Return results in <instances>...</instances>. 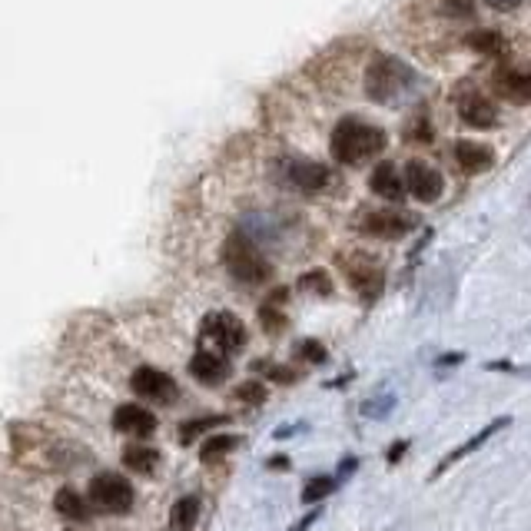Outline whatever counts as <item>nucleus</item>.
<instances>
[{
    "mask_svg": "<svg viewBox=\"0 0 531 531\" xmlns=\"http://www.w3.org/2000/svg\"><path fill=\"white\" fill-rule=\"evenodd\" d=\"M385 129L382 127H372L365 120H356V116H345L336 123L332 129V160L342 163V166H356V163H365L372 156H379L385 149Z\"/></svg>",
    "mask_w": 531,
    "mask_h": 531,
    "instance_id": "obj_1",
    "label": "nucleus"
},
{
    "mask_svg": "<svg viewBox=\"0 0 531 531\" xmlns=\"http://www.w3.org/2000/svg\"><path fill=\"white\" fill-rule=\"evenodd\" d=\"M412 80H415L412 66L402 64L399 57L379 53V57H372V64L365 66V97L372 103H392L408 90Z\"/></svg>",
    "mask_w": 531,
    "mask_h": 531,
    "instance_id": "obj_2",
    "label": "nucleus"
},
{
    "mask_svg": "<svg viewBox=\"0 0 531 531\" xmlns=\"http://www.w3.org/2000/svg\"><path fill=\"white\" fill-rule=\"evenodd\" d=\"M223 262H226L230 276L236 282H243V286H262V282H269V276H273V266L266 262V256L259 253L243 233H233L226 239Z\"/></svg>",
    "mask_w": 531,
    "mask_h": 531,
    "instance_id": "obj_3",
    "label": "nucleus"
},
{
    "mask_svg": "<svg viewBox=\"0 0 531 531\" xmlns=\"http://www.w3.org/2000/svg\"><path fill=\"white\" fill-rule=\"evenodd\" d=\"M86 502L90 508L103 511V515H127L136 502V491H133V482L123 478L120 471H100L86 485Z\"/></svg>",
    "mask_w": 531,
    "mask_h": 531,
    "instance_id": "obj_4",
    "label": "nucleus"
},
{
    "mask_svg": "<svg viewBox=\"0 0 531 531\" xmlns=\"http://www.w3.org/2000/svg\"><path fill=\"white\" fill-rule=\"evenodd\" d=\"M199 336L206 342H212V349L219 352V356H236V352H243L246 349V325H243V319L233 316V312H210V316L203 319V329H199Z\"/></svg>",
    "mask_w": 531,
    "mask_h": 531,
    "instance_id": "obj_5",
    "label": "nucleus"
},
{
    "mask_svg": "<svg viewBox=\"0 0 531 531\" xmlns=\"http://www.w3.org/2000/svg\"><path fill=\"white\" fill-rule=\"evenodd\" d=\"M129 388L147 399L153 405H173L180 402V385L173 375H166L163 369H153V365H140L133 375H129Z\"/></svg>",
    "mask_w": 531,
    "mask_h": 531,
    "instance_id": "obj_6",
    "label": "nucleus"
},
{
    "mask_svg": "<svg viewBox=\"0 0 531 531\" xmlns=\"http://www.w3.org/2000/svg\"><path fill=\"white\" fill-rule=\"evenodd\" d=\"M359 230L365 236H375V239H402V236H408L415 230V216L399 210H375L362 216Z\"/></svg>",
    "mask_w": 531,
    "mask_h": 531,
    "instance_id": "obj_7",
    "label": "nucleus"
},
{
    "mask_svg": "<svg viewBox=\"0 0 531 531\" xmlns=\"http://www.w3.org/2000/svg\"><path fill=\"white\" fill-rule=\"evenodd\" d=\"M405 190L412 193L419 203H435L445 193V180L435 166H428L425 160H412L405 166Z\"/></svg>",
    "mask_w": 531,
    "mask_h": 531,
    "instance_id": "obj_8",
    "label": "nucleus"
},
{
    "mask_svg": "<svg viewBox=\"0 0 531 531\" xmlns=\"http://www.w3.org/2000/svg\"><path fill=\"white\" fill-rule=\"evenodd\" d=\"M342 266H345V276H349V282L356 286V293H359L365 302H375V299L382 296L385 273L375 266V262H372V259L356 256V259H342Z\"/></svg>",
    "mask_w": 531,
    "mask_h": 531,
    "instance_id": "obj_9",
    "label": "nucleus"
},
{
    "mask_svg": "<svg viewBox=\"0 0 531 531\" xmlns=\"http://www.w3.org/2000/svg\"><path fill=\"white\" fill-rule=\"evenodd\" d=\"M508 425H511V415H498V419H495V422H489L485 428H482V432H475V435H471V439H465V442H462L458 448H452L445 458H442V462L435 465V471H432V482H435V478H442L448 468L458 465V462H462V458H468L471 452H478V448L485 445L491 435H498V432H502V428H508Z\"/></svg>",
    "mask_w": 531,
    "mask_h": 531,
    "instance_id": "obj_10",
    "label": "nucleus"
},
{
    "mask_svg": "<svg viewBox=\"0 0 531 531\" xmlns=\"http://www.w3.org/2000/svg\"><path fill=\"white\" fill-rule=\"evenodd\" d=\"M113 428L120 435H127V439H149L156 432V415L149 408H143V405L127 402L113 412Z\"/></svg>",
    "mask_w": 531,
    "mask_h": 531,
    "instance_id": "obj_11",
    "label": "nucleus"
},
{
    "mask_svg": "<svg viewBox=\"0 0 531 531\" xmlns=\"http://www.w3.org/2000/svg\"><path fill=\"white\" fill-rule=\"evenodd\" d=\"M230 372H233L230 359L219 356V352H212V349H199L190 359V375L203 385H223L230 379Z\"/></svg>",
    "mask_w": 531,
    "mask_h": 531,
    "instance_id": "obj_12",
    "label": "nucleus"
},
{
    "mask_svg": "<svg viewBox=\"0 0 531 531\" xmlns=\"http://www.w3.org/2000/svg\"><path fill=\"white\" fill-rule=\"evenodd\" d=\"M458 116L462 123L471 129H495L498 127V110L491 100H485L482 93H465L458 97Z\"/></svg>",
    "mask_w": 531,
    "mask_h": 531,
    "instance_id": "obj_13",
    "label": "nucleus"
},
{
    "mask_svg": "<svg viewBox=\"0 0 531 531\" xmlns=\"http://www.w3.org/2000/svg\"><path fill=\"white\" fill-rule=\"evenodd\" d=\"M495 93L508 103H531V73L521 70H498L495 73Z\"/></svg>",
    "mask_w": 531,
    "mask_h": 531,
    "instance_id": "obj_14",
    "label": "nucleus"
},
{
    "mask_svg": "<svg viewBox=\"0 0 531 531\" xmlns=\"http://www.w3.org/2000/svg\"><path fill=\"white\" fill-rule=\"evenodd\" d=\"M455 163L465 173H485L495 166V153L485 143H475V140H458L455 143Z\"/></svg>",
    "mask_w": 531,
    "mask_h": 531,
    "instance_id": "obj_15",
    "label": "nucleus"
},
{
    "mask_svg": "<svg viewBox=\"0 0 531 531\" xmlns=\"http://www.w3.org/2000/svg\"><path fill=\"white\" fill-rule=\"evenodd\" d=\"M369 190L375 193V196H382V199L399 203L405 196V180L399 176L395 163H379V166L372 170V176H369Z\"/></svg>",
    "mask_w": 531,
    "mask_h": 531,
    "instance_id": "obj_16",
    "label": "nucleus"
},
{
    "mask_svg": "<svg viewBox=\"0 0 531 531\" xmlns=\"http://www.w3.org/2000/svg\"><path fill=\"white\" fill-rule=\"evenodd\" d=\"M329 170L322 166V163H293L289 166V183L302 193H319L329 186Z\"/></svg>",
    "mask_w": 531,
    "mask_h": 531,
    "instance_id": "obj_17",
    "label": "nucleus"
},
{
    "mask_svg": "<svg viewBox=\"0 0 531 531\" xmlns=\"http://www.w3.org/2000/svg\"><path fill=\"white\" fill-rule=\"evenodd\" d=\"M199 511H203V498L199 495L176 498L170 508V525H166V531H193L196 521H199Z\"/></svg>",
    "mask_w": 531,
    "mask_h": 531,
    "instance_id": "obj_18",
    "label": "nucleus"
},
{
    "mask_svg": "<svg viewBox=\"0 0 531 531\" xmlns=\"http://www.w3.org/2000/svg\"><path fill=\"white\" fill-rule=\"evenodd\" d=\"M53 508H57V515L60 518H66V521H86L90 518V502H86V495H80L77 489H60L57 491V498H53Z\"/></svg>",
    "mask_w": 531,
    "mask_h": 531,
    "instance_id": "obj_19",
    "label": "nucleus"
},
{
    "mask_svg": "<svg viewBox=\"0 0 531 531\" xmlns=\"http://www.w3.org/2000/svg\"><path fill=\"white\" fill-rule=\"evenodd\" d=\"M289 296V289H273V296L259 306V322L269 336H279L286 329V312H282V302Z\"/></svg>",
    "mask_w": 531,
    "mask_h": 531,
    "instance_id": "obj_20",
    "label": "nucleus"
},
{
    "mask_svg": "<svg viewBox=\"0 0 531 531\" xmlns=\"http://www.w3.org/2000/svg\"><path fill=\"white\" fill-rule=\"evenodd\" d=\"M123 465L140 471V475H153L160 468V452L153 445H147V442H129L123 448Z\"/></svg>",
    "mask_w": 531,
    "mask_h": 531,
    "instance_id": "obj_21",
    "label": "nucleus"
},
{
    "mask_svg": "<svg viewBox=\"0 0 531 531\" xmlns=\"http://www.w3.org/2000/svg\"><path fill=\"white\" fill-rule=\"evenodd\" d=\"M336 489H339V478L336 475H312V478H306L299 498H302V505H322Z\"/></svg>",
    "mask_w": 531,
    "mask_h": 531,
    "instance_id": "obj_22",
    "label": "nucleus"
},
{
    "mask_svg": "<svg viewBox=\"0 0 531 531\" xmlns=\"http://www.w3.org/2000/svg\"><path fill=\"white\" fill-rule=\"evenodd\" d=\"M230 422V415H196V419H186V422H180V442L183 445H193L196 442V435H206L210 428H216V425H226Z\"/></svg>",
    "mask_w": 531,
    "mask_h": 531,
    "instance_id": "obj_23",
    "label": "nucleus"
},
{
    "mask_svg": "<svg viewBox=\"0 0 531 531\" xmlns=\"http://www.w3.org/2000/svg\"><path fill=\"white\" fill-rule=\"evenodd\" d=\"M239 435H210V439H203V448H199V462H206V465H212V462H219L223 455H230V452H236L239 448Z\"/></svg>",
    "mask_w": 531,
    "mask_h": 531,
    "instance_id": "obj_24",
    "label": "nucleus"
},
{
    "mask_svg": "<svg viewBox=\"0 0 531 531\" xmlns=\"http://www.w3.org/2000/svg\"><path fill=\"white\" fill-rule=\"evenodd\" d=\"M468 47L478 50V53H489V57H502L508 50V43H505V37L498 30H471L468 34Z\"/></svg>",
    "mask_w": 531,
    "mask_h": 531,
    "instance_id": "obj_25",
    "label": "nucleus"
},
{
    "mask_svg": "<svg viewBox=\"0 0 531 531\" xmlns=\"http://www.w3.org/2000/svg\"><path fill=\"white\" fill-rule=\"evenodd\" d=\"M233 399L243 405H262L269 399V388H266V382H259V379H246V382H239L233 388Z\"/></svg>",
    "mask_w": 531,
    "mask_h": 531,
    "instance_id": "obj_26",
    "label": "nucleus"
},
{
    "mask_svg": "<svg viewBox=\"0 0 531 531\" xmlns=\"http://www.w3.org/2000/svg\"><path fill=\"white\" fill-rule=\"evenodd\" d=\"M299 289L302 293H316V296H332V279L325 269H309V273H302L299 276Z\"/></svg>",
    "mask_w": 531,
    "mask_h": 531,
    "instance_id": "obj_27",
    "label": "nucleus"
},
{
    "mask_svg": "<svg viewBox=\"0 0 531 531\" xmlns=\"http://www.w3.org/2000/svg\"><path fill=\"white\" fill-rule=\"evenodd\" d=\"M296 359L309 362V365H322V362H329V352H325V345L319 339H302L296 345Z\"/></svg>",
    "mask_w": 531,
    "mask_h": 531,
    "instance_id": "obj_28",
    "label": "nucleus"
},
{
    "mask_svg": "<svg viewBox=\"0 0 531 531\" xmlns=\"http://www.w3.org/2000/svg\"><path fill=\"white\" fill-rule=\"evenodd\" d=\"M395 408V395H379V399H372V402H365L362 405V415H369V419H385L388 412Z\"/></svg>",
    "mask_w": 531,
    "mask_h": 531,
    "instance_id": "obj_29",
    "label": "nucleus"
},
{
    "mask_svg": "<svg viewBox=\"0 0 531 531\" xmlns=\"http://www.w3.org/2000/svg\"><path fill=\"white\" fill-rule=\"evenodd\" d=\"M259 372H266V375H269L273 382H282V385L299 382V372H296V369H286V365H269L266 359L259 362Z\"/></svg>",
    "mask_w": 531,
    "mask_h": 531,
    "instance_id": "obj_30",
    "label": "nucleus"
},
{
    "mask_svg": "<svg viewBox=\"0 0 531 531\" xmlns=\"http://www.w3.org/2000/svg\"><path fill=\"white\" fill-rule=\"evenodd\" d=\"M442 14H445V17H462V21H468V17L475 14V7H471V0H445V3H442Z\"/></svg>",
    "mask_w": 531,
    "mask_h": 531,
    "instance_id": "obj_31",
    "label": "nucleus"
},
{
    "mask_svg": "<svg viewBox=\"0 0 531 531\" xmlns=\"http://www.w3.org/2000/svg\"><path fill=\"white\" fill-rule=\"evenodd\" d=\"M405 452H408V439H399V442H392V445H388V452H385V465L395 468L405 458Z\"/></svg>",
    "mask_w": 531,
    "mask_h": 531,
    "instance_id": "obj_32",
    "label": "nucleus"
},
{
    "mask_svg": "<svg viewBox=\"0 0 531 531\" xmlns=\"http://www.w3.org/2000/svg\"><path fill=\"white\" fill-rule=\"evenodd\" d=\"M266 468H269V471H289V468H293V458H289L286 452H276V455L266 458Z\"/></svg>",
    "mask_w": 531,
    "mask_h": 531,
    "instance_id": "obj_33",
    "label": "nucleus"
},
{
    "mask_svg": "<svg viewBox=\"0 0 531 531\" xmlns=\"http://www.w3.org/2000/svg\"><path fill=\"white\" fill-rule=\"evenodd\" d=\"M408 136H412V143H432V127H428L425 120H419V123L412 127Z\"/></svg>",
    "mask_w": 531,
    "mask_h": 531,
    "instance_id": "obj_34",
    "label": "nucleus"
},
{
    "mask_svg": "<svg viewBox=\"0 0 531 531\" xmlns=\"http://www.w3.org/2000/svg\"><path fill=\"white\" fill-rule=\"evenodd\" d=\"M319 515H322V508H312L309 515H302V518H299V521H296V525H293L289 531H309V528H312V525L319 521Z\"/></svg>",
    "mask_w": 531,
    "mask_h": 531,
    "instance_id": "obj_35",
    "label": "nucleus"
},
{
    "mask_svg": "<svg viewBox=\"0 0 531 531\" xmlns=\"http://www.w3.org/2000/svg\"><path fill=\"white\" fill-rule=\"evenodd\" d=\"M465 362V352H448V356H439V369H455V365H462Z\"/></svg>",
    "mask_w": 531,
    "mask_h": 531,
    "instance_id": "obj_36",
    "label": "nucleus"
},
{
    "mask_svg": "<svg viewBox=\"0 0 531 531\" xmlns=\"http://www.w3.org/2000/svg\"><path fill=\"white\" fill-rule=\"evenodd\" d=\"M356 465H359V458H356V455H345L339 462V478H349V475L356 471Z\"/></svg>",
    "mask_w": 531,
    "mask_h": 531,
    "instance_id": "obj_37",
    "label": "nucleus"
},
{
    "mask_svg": "<svg viewBox=\"0 0 531 531\" xmlns=\"http://www.w3.org/2000/svg\"><path fill=\"white\" fill-rule=\"evenodd\" d=\"M489 372H515V365L508 359H495V362H489Z\"/></svg>",
    "mask_w": 531,
    "mask_h": 531,
    "instance_id": "obj_38",
    "label": "nucleus"
},
{
    "mask_svg": "<svg viewBox=\"0 0 531 531\" xmlns=\"http://www.w3.org/2000/svg\"><path fill=\"white\" fill-rule=\"evenodd\" d=\"M489 7H495V10H515L521 0H485Z\"/></svg>",
    "mask_w": 531,
    "mask_h": 531,
    "instance_id": "obj_39",
    "label": "nucleus"
},
{
    "mask_svg": "<svg viewBox=\"0 0 531 531\" xmlns=\"http://www.w3.org/2000/svg\"><path fill=\"white\" fill-rule=\"evenodd\" d=\"M64 531H70V528H64Z\"/></svg>",
    "mask_w": 531,
    "mask_h": 531,
    "instance_id": "obj_40",
    "label": "nucleus"
}]
</instances>
